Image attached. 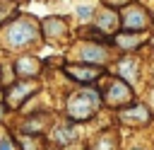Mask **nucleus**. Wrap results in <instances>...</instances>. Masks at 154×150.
I'll return each mask as SVG.
<instances>
[{"instance_id": "obj_18", "label": "nucleus", "mask_w": 154, "mask_h": 150, "mask_svg": "<svg viewBox=\"0 0 154 150\" xmlns=\"http://www.w3.org/2000/svg\"><path fill=\"white\" fill-rule=\"evenodd\" d=\"M75 15H77L82 22H89V19L94 17V7H91V5H79V7L75 10Z\"/></svg>"}, {"instance_id": "obj_20", "label": "nucleus", "mask_w": 154, "mask_h": 150, "mask_svg": "<svg viewBox=\"0 0 154 150\" xmlns=\"http://www.w3.org/2000/svg\"><path fill=\"white\" fill-rule=\"evenodd\" d=\"M2 111H5V106H2V104H0V116H2Z\"/></svg>"}, {"instance_id": "obj_14", "label": "nucleus", "mask_w": 154, "mask_h": 150, "mask_svg": "<svg viewBox=\"0 0 154 150\" xmlns=\"http://www.w3.org/2000/svg\"><path fill=\"white\" fill-rule=\"evenodd\" d=\"M116 68H118V75H120L125 82H135L137 75H140V65L135 63V58H120Z\"/></svg>"}, {"instance_id": "obj_12", "label": "nucleus", "mask_w": 154, "mask_h": 150, "mask_svg": "<svg viewBox=\"0 0 154 150\" xmlns=\"http://www.w3.org/2000/svg\"><path fill=\"white\" fill-rule=\"evenodd\" d=\"M41 29H43V36H46V39H63V36L67 34V24H65V19H60V17H48V19H43Z\"/></svg>"}, {"instance_id": "obj_5", "label": "nucleus", "mask_w": 154, "mask_h": 150, "mask_svg": "<svg viewBox=\"0 0 154 150\" xmlns=\"http://www.w3.org/2000/svg\"><path fill=\"white\" fill-rule=\"evenodd\" d=\"M120 27L128 31H142L149 27V15L140 5H128V10L120 15Z\"/></svg>"}, {"instance_id": "obj_8", "label": "nucleus", "mask_w": 154, "mask_h": 150, "mask_svg": "<svg viewBox=\"0 0 154 150\" xmlns=\"http://www.w3.org/2000/svg\"><path fill=\"white\" fill-rule=\"evenodd\" d=\"M38 73H41V60H38L36 56L24 53V56H19V58L14 60V75L34 80V77H38Z\"/></svg>"}, {"instance_id": "obj_9", "label": "nucleus", "mask_w": 154, "mask_h": 150, "mask_svg": "<svg viewBox=\"0 0 154 150\" xmlns=\"http://www.w3.org/2000/svg\"><path fill=\"white\" fill-rule=\"evenodd\" d=\"M149 119H152V114H149V109H147L144 104H135V106L120 111V121H125V123H137V126H142V123H149Z\"/></svg>"}, {"instance_id": "obj_6", "label": "nucleus", "mask_w": 154, "mask_h": 150, "mask_svg": "<svg viewBox=\"0 0 154 150\" xmlns=\"http://www.w3.org/2000/svg\"><path fill=\"white\" fill-rule=\"evenodd\" d=\"M108 58H111L108 48H106V46H101V44H96V41H87V44H82V46H79V60H82V63L106 65V63H108Z\"/></svg>"}, {"instance_id": "obj_10", "label": "nucleus", "mask_w": 154, "mask_h": 150, "mask_svg": "<svg viewBox=\"0 0 154 150\" xmlns=\"http://www.w3.org/2000/svg\"><path fill=\"white\" fill-rule=\"evenodd\" d=\"M48 121H51V119H48L46 114H29V119L22 123V133H29V135H43Z\"/></svg>"}, {"instance_id": "obj_15", "label": "nucleus", "mask_w": 154, "mask_h": 150, "mask_svg": "<svg viewBox=\"0 0 154 150\" xmlns=\"http://www.w3.org/2000/svg\"><path fill=\"white\" fill-rule=\"evenodd\" d=\"M53 140L58 145H67V143L77 140V128L72 123H60V126L53 128Z\"/></svg>"}, {"instance_id": "obj_11", "label": "nucleus", "mask_w": 154, "mask_h": 150, "mask_svg": "<svg viewBox=\"0 0 154 150\" xmlns=\"http://www.w3.org/2000/svg\"><path fill=\"white\" fill-rule=\"evenodd\" d=\"M118 24H120V17H118V12H116L113 7H106L103 12H99V15H96V27H99L103 34L116 31V29H118Z\"/></svg>"}, {"instance_id": "obj_16", "label": "nucleus", "mask_w": 154, "mask_h": 150, "mask_svg": "<svg viewBox=\"0 0 154 150\" xmlns=\"http://www.w3.org/2000/svg\"><path fill=\"white\" fill-rule=\"evenodd\" d=\"M94 150H116V138H113V135H101V138H96Z\"/></svg>"}, {"instance_id": "obj_2", "label": "nucleus", "mask_w": 154, "mask_h": 150, "mask_svg": "<svg viewBox=\"0 0 154 150\" xmlns=\"http://www.w3.org/2000/svg\"><path fill=\"white\" fill-rule=\"evenodd\" d=\"M101 106V94L91 87H82L72 92L65 102V114L70 121H89Z\"/></svg>"}, {"instance_id": "obj_7", "label": "nucleus", "mask_w": 154, "mask_h": 150, "mask_svg": "<svg viewBox=\"0 0 154 150\" xmlns=\"http://www.w3.org/2000/svg\"><path fill=\"white\" fill-rule=\"evenodd\" d=\"M65 73H67L72 80L82 82V85H91V82H96V80L101 77V65H91V63H82V65H65Z\"/></svg>"}, {"instance_id": "obj_21", "label": "nucleus", "mask_w": 154, "mask_h": 150, "mask_svg": "<svg viewBox=\"0 0 154 150\" xmlns=\"http://www.w3.org/2000/svg\"><path fill=\"white\" fill-rule=\"evenodd\" d=\"M137 150H140V148H137Z\"/></svg>"}, {"instance_id": "obj_1", "label": "nucleus", "mask_w": 154, "mask_h": 150, "mask_svg": "<svg viewBox=\"0 0 154 150\" xmlns=\"http://www.w3.org/2000/svg\"><path fill=\"white\" fill-rule=\"evenodd\" d=\"M38 36H41V27L34 19H29L26 15H19L17 19L5 22V27H2L5 48H26L34 41H38Z\"/></svg>"}, {"instance_id": "obj_17", "label": "nucleus", "mask_w": 154, "mask_h": 150, "mask_svg": "<svg viewBox=\"0 0 154 150\" xmlns=\"http://www.w3.org/2000/svg\"><path fill=\"white\" fill-rule=\"evenodd\" d=\"M0 150H19V145L14 143V138L7 131H2V128H0Z\"/></svg>"}, {"instance_id": "obj_19", "label": "nucleus", "mask_w": 154, "mask_h": 150, "mask_svg": "<svg viewBox=\"0 0 154 150\" xmlns=\"http://www.w3.org/2000/svg\"><path fill=\"white\" fill-rule=\"evenodd\" d=\"M10 12H12V0H0V24L7 22Z\"/></svg>"}, {"instance_id": "obj_3", "label": "nucleus", "mask_w": 154, "mask_h": 150, "mask_svg": "<svg viewBox=\"0 0 154 150\" xmlns=\"http://www.w3.org/2000/svg\"><path fill=\"white\" fill-rule=\"evenodd\" d=\"M103 102L108 106H125L132 102V90H130V82H125L123 77H116L108 82L106 92H103Z\"/></svg>"}, {"instance_id": "obj_4", "label": "nucleus", "mask_w": 154, "mask_h": 150, "mask_svg": "<svg viewBox=\"0 0 154 150\" xmlns=\"http://www.w3.org/2000/svg\"><path fill=\"white\" fill-rule=\"evenodd\" d=\"M36 82L31 80L29 82V77H22V82H14V85H10L7 87V97H5V104L10 106V109H17V106H22V102H26L34 92H36Z\"/></svg>"}, {"instance_id": "obj_13", "label": "nucleus", "mask_w": 154, "mask_h": 150, "mask_svg": "<svg viewBox=\"0 0 154 150\" xmlns=\"http://www.w3.org/2000/svg\"><path fill=\"white\" fill-rule=\"evenodd\" d=\"M144 44V36H140V34H128V31H123V34H116L113 36V46H118L120 51H135L137 46H142Z\"/></svg>"}]
</instances>
